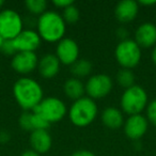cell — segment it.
Masks as SVG:
<instances>
[{"mask_svg":"<svg viewBox=\"0 0 156 156\" xmlns=\"http://www.w3.org/2000/svg\"><path fill=\"white\" fill-rule=\"evenodd\" d=\"M147 130V120L144 115H129L124 122V133L126 137L132 140H139L144 136Z\"/></svg>","mask_w":156,"mask_h":156,"instance_id":"12","label":"cell"},{"mask_svg":"<svg viewBox=\"0 0 156 156\" xmlns=\"http://www.w3.org/2000/svg\"><path fill=\"white\" fill-rule=\"evenodd\" d=\"M3 5H5V1H3V0H0V8H2Z\"/></svg>","mask_w":156,"mask_h":156,"instance_id":"35","label":"cell"},{"mask_svg":"<svg viewBox=\"0 0 156 156\" xmlns=\"http://www.w3.org/2000/svg\"><path fill=\"white\" fill-rule=\"evenodd\" d=\"M62 17L64 20V22L67 23V24H75V23H77L79 20L80 13H79V10L75 5V3L69 5V7L63 10Z\"/></svg>","mask_w":156,"mask_h":156,"instance_id":"22","label":"cell"},{"mask_svg":"<svg viewBox=\"0 0 156 156\" xmlns=\"http://www.w3.org/2000/svg\"><path fill=\"white\" fill-rule=\"evenodd\" d=\"M139 3L140 5H156V0H149V1H145V0H141V1H139Z\"/></svg>","mask_w":156,"mask_h":156,"instance_id":"32","label":"cell"},{"mask_svg":"<svg viewBox=\"0 0 156 156\" xmlns=\"http://www.w3.org/2000/svg\"><path fill=\"white\" fill-rule=\"evenodd\" d=\"M42 39L40 37L37 31L32 29L23 30L15 39L13 40V43L17 52L20 51H29L34 52L41 45Z\"/></svg>","mask_w":156,"mask_h":156,"instance_id":"11","label":"cell"},{"mask_svg":"<svg viewBox=\"0 0 156 156\" xmlns=\"http://www.w3.org/2000/svg\"><path fill=\"white\" fill-rule=\"evenodd\" d=\"M10 139H11V136H10L9 133H7V132H1V133H0V142H1V143L9 142Z\"/></svg>","mask_w":156,"mask_h":156,"instance_id":"30","label":"cell"},{"mask_svg":"<svg viewBox=\"0 0 156 156\" xmlns=\"http://www.w3.org/2000/svg\"><path fill=\"white\" fill-rule=\"evenodd\" d=\"M18 123L20 126L26 132L32 133L33 130V125H32V112H29V111H25L24 113H22V115L20 117L18 120Z\"/></svg>","mask_w":156,"mask_h":156,"instance_id":"23","label":"cell"},{"mask_svg":"<svg viewBox=\"0 0 156 156\" xmlns=\"http://www.w3.org/2000/svg\"><path fill=\"white\" fill-rule=\"evenodd\" d=\"M112 79L107 74H96L88 79L86 83V92L92 100L106 98L112 90Z\"/></svg>","mask_w":156,"mask_h":156,"instance_id":"8","label":"cell"},{"mask_svg":"<svg viewBox=\"0 0 156 156\" xmlns=\"http://www.w3.org/2000/svg\"><path fill=\"white\" fill-rule=\"evenodd\" d=\"M20 156H41V155L31 149V150H26V151H24Z\"/></svg>","mask_w":156,"mask_h":156,"instance_id":"31","label":"cell"},{"mask_svg":"<svg viewBox=\"0 0 156 156\" xmlns=\"http://www.w3.org/2000/svg\"><path fill=\"white\" fill-rule=\"evenodd\" d=\"M25 5L33 15H42L46 12L47 1L46 0H27Z\"/></svg>","mask_w":156,"mask_h":156,"instance_id":"21","label":"cell"},{"mask_svg":"<svg viewBox=\"0 0 156 156\" xmlns=\"http://www.w3.org/2000/svg\"><path fill=\"white\" fill-rule=\"evenodd\" d=\"M71 156H95L93 152L88 151V150H78L75 151Z\"/></svg>","mask_w":156,"mask_h":156,"instance_id":"29","label":"cell"},{"mask_svg":"<svg viewBox=\"0 0 156 156\" xmlns=\"http://www.w3.org/2000/svg\"><path fill=\"white\" fill-rule=\"evenodd\" d=\"M152 61H153V63L156 65V45H155V47H154V49L152 50Z\"/></svg>","mask_w":156,"mask_h":156,"instance_id":"33","label":"cell"},{"mask_svg":"<svg viewBox=\"0 0 156 156\" xmlns=\"http://www.w3.org/2000/svg\"><path fill=\"white\" fill-rule=\"evenodd\" d=\"M121 109L128 115H140L147 106V91L141 86L134 85L125 89L120 100Z\"/></svg>","mask_w":156,"mask_h":156,"instance_id":"4","label":"cell"},{"mask_svg":"<svg viewBox=\"0 0 156 156\" xmlns=\"http://www.w3.org/2000/svg\"><path fill=\"white\" fill-rule=\"evenodd\" d=\"M56 57L60 63L64 65L74 64L79 57V47L75 40L63 37L60 42H58L56 47Z\"/></svg>","mask_w":156,"mask_h":156,"instance_id":"9","label":"cell"},{"mask_svg":"<svg viewBox=\"0 0 156 156\" xmlns=\"http://www.w3.org/2000/svg\"><path fill=\"white\" fill-rule=\"evenodd\" d=\"M98 105L89 96H83L72 104L69 111L71 122L78 127H85L92 123L98 115Z\"/></svg>","mask_w":156,"mask_h":156,"instance_id":"3","label":"cell"},{"mask_svg":"<svg viewBox=\"0 0 156 156\" xmlns=\"http://www.w3.org/2000/svg\"><path fill=\"white\" fill-rule=\"evenodd\" d=\"M92 72V63L87 59H78L74 64L71 65V73L75 78L87 77Z\"/></svg>","mask_w":156,"mask_h":156,"instance_id":"19","label":"cell"},{"mask_svg":"<svg viewBox=\"0 0 156 156\" xmlns=\"http://www.w3.org/2000/svg\"><path fill=\"white\" fill-rule=\"evenodd\" d=\"M117 81L122 88L128 89L135 85V75L132 69H121L117 73Z\"/></svg>","mask_w":156,"mask_h":156,"instance_id":"20","label":"cell"},{"mask_svg":"<svg viewBox=\"0 0 156 156\" xmlns=\"http://www.w3.org/2000/svg\"><path fill=\"white\" fill-rule=\"evenodd\" d=\"M147 118L154 126H156V100L150 102L147 106Z\"/></svg>","mask_w":156,"mask_h":156,"instance_id":"25","label":"cell"},{"mask_svg":"<svg viewBox=\"0 0 156 156\" xmlns=\"http://www.w3.org/2000/svg\"><path fill=\"white\" fill-rule=\"evenodd\" d=\"M24 22L20 14L12 9L0 12V35L5 40H14L24 29Z\"/></svg>","mask_w":156,"mask_h":156,"instance_id":"7","label":"cell"},{"mask_svg":"<svg viewBox=\"0 0 156 156\" xmlns=\"http://www.w3.org/2000/svg\"><path fill=\"white\" fill-rule=\"evenodd\" d=\"M65 95L71 100H74V102L79 98H83V94L86 92L85 85L81 83L78 78H69L63 85Z\"/></svg>","mask_w":156,"mask_h":156,"instance_id":"18","label":"cell"},{"mask_svg":"<svg viewBox=\"0 0 156 156\" xmlns=\"http://www.w3.org/2000/svg\"><path fill=\"white\" fill-rule=\"evenodd\" d=\"M37 28L42 40L48 43H55L63 39L66 30V23L57 12L46 11L37 18Z\"/></svg>","mask_w":156,"mask_h":156,"instance_id":"2","label":"cell"},{"mask_svg":"<svg viewBox=\"0 0 156 156\" xmlns=\"http://www.w3.org/2000/svg\"><path fill=\"white\" fill-rule=\"evenodd\" d=\"M43 89L37 80L29 77H22L13 86V95L17 104L24 110H34L43 100Z\"/></svg>","mask_w":156,"mask_h":156,"instance_id":"1","label":"cell"},{"mask_svg":"<svg viewBox=\"0 0 156 156\" xmlns=\"http://www.w3.org/2000/svg\"><path fill=\"white\" fill-rule=\"evenodd\" d=\"M60 61L56 57V55L47 54L44 55L41 59H39L37 63V69H39L40 75L45 79H51L60 69Z\"/></svg>","mask_w":156,"mask_h":156,"instance_id":"14","label":"cell"},{"mask_svg":"<svg viewBox=\"0 0 156 156\" xmlns=\"http://www.w3.org/2000/svg\"><path fill=\"white\" fill-rule=\"evenodd\" d=\"M3 43H5V39H3V37L0 35V49H1V47H2Z\"/></svg>","mask_w":156,"mask_h":156,"instance_id":"34","label":"cell"},{"mask_svg":"<svg viewBox=\"0 0 156 156\" xmlns=\"http://www.w3.org/2000/svg\"><path fill=\"white\" fill-rule=\"evenodd\" d=\"M0 50L7 56H15L17 54V50H16L15 45L13 43V40H5V43H3Z\"/></svg>","mask_w":156,"mask_h":156,"instance_id":"26","label":"cell"},{"mask_svg":"<svg viewBox=\"0 0 156 156\" xmlns=\"http://www.w3.org/2000/svg\"><path fill=\"white\" fill-rule=\"evenodd\" d=\"M103 124L109 129H119L124 124L123 113L120 109L115 107H107L103 110L101 115Z\"/></svg>","mask_w":156,"mask_h":156,"instance_id":"17","label":"cell"},{"mask_svg":"<svg viewBox=\"0 0 156 156\" xmlns=\"http://www.w3.org/2000/svg\"><path fill=\"white\" fill-rule=\"evenodd\" d=\"M30 145L33 151L39 154H44L50 150L52 145V139L47 129L33 130L30 135Z\"/></svg>","mask_w":156,"mask_h":156,"instance_id":"16","label":"cell"},{"mask_svg":"<svg viewBox=\"0 0 156 156\" xmlns=\"http://www.w3.org/2000/svg\"><path fill=\"white\" fill-rule=\"evenodd\" d=\"M32 125H33V129L37 130V129H47L50 124L43 117H41V115L35 112H32Z\"/></svg>","mask_w":156,"mask_h":156,"instance_id":"24","label":"cell"},{"mask_svg":"<svg viewBox=\"0 0 156 156\" xmlns=\"http://www.w3.org/2000/svg\"><path fill=\"white\" fill-rule=\"evenodd\" d=\"M115 34H117V37H119L121 41H125V40L128 39V31L126 30L124 27H120V28H118L117 32H115Z\"/></svg>","mask_w":156,"mask_h":156,"instance_id":"28","label":"cell"},{"mask_svg":"<svg viewBox=\"0 0 156 156\" xmlns=\"http://www.w3.org/2000/svg\"><path fill=\"white\" fill-rule=\"evenodd\" d=\"M39 58H37L35 52L29 51H20L13 56L11 60V66L16 73L26 74L32 73L37 67Z\"/></svg>","mask_w":156,"mask_h":156,"instance_id":"10","label":"cell"},{"mask_svg":"<svg viewBox=\"0 0 156 156\" xmlns=\"http://www.w3.org/2000/svg\"><path fill=\"white\" fill-rule=\"evenodd\" d=\"M52 3H54L56 7L61 8V9L64 10L65 8H67L69 5H73L74 1H73V0H54V1H52Z\"/></svg>","mask_w":156,"mask_h":156,"instance_id":"27","label":"cell"},{"mask_svg":"<svg viewBox=\"0 0 156 156\" xmlns=\"http://www.w3.org/2000/svg\"><path fill=\"white\" fill-rule=\"evenodd\" d=\"M33 112L43 117L49 124L60 122L67 112L64 102L55 96L44 98L42 102L35 107Z\"/></svg>","mask_w":156,"mask_h":156,"instance_id":"6","label":"cell"},{"mask_svg":"<svg viewBox=\"0 0 156 156\" xmlns=\"http://www.w3.org/2000/svg\"><path fill=\"white\" fill-rule=\"evenodd\" d=\"M135 42L140 47L149 48L156 45V26L152 23H143L135 31Z\"/></svg>","mask_w":156,"mask_h":156,"instance_id":"13","label":"cell"},{"mask_svg":"<svg viewBox=\"0 0 156 156\" xmlns=\"http://www.w3.org/2000/svg\"><path fill=\"white\" fill-rule=\"evenodd\" d=\"M139 11L138 2L134 0H122L115 5V17L121 23H129L136 18Z\"/></svg>","mask_w":156,"mask_h":156,"instance_id":"15","label":"cell"},{"mask_svg":"<svg viewBox=\"0 0 156 156\" xmlns=\"http://www.w3.org/2000/svg\"><path fill=\"white\" fill-rule=\"evenodd\" d=\"M115 57L117 62L123 69H134L141 60V48L134 40L127 39L120 41L115 50Z\"/></svg>","mask_w":156,"mask_h":156,"instance_id":"5","label":"cell"}]
</instances>
